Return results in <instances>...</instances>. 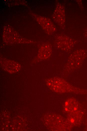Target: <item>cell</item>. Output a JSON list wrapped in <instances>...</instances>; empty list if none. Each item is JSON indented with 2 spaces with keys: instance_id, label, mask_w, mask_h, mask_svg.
I'll list each match as a JSON object with an SVG mask.
<instances>
[{
  "instance_id": "6da1fadb",
  "label": "cell",
  "mask_w": 87,
  "mask_h": 131,
  "mask_svg": "<svg viewBox=\"0 0 87 131\" xmlns=\"http://www.w3.org/2000/svg\"><path fill=\"white\" fill-rule=\"evenodd\" d=\"M46 83L51 90L58 93H77L78 88L70 84L64 79L57 77H53L46 79Z\"/></svg>"
},
{
  "instance_id": "7a4b0ae2",
  "label": "cell",
  "mask_w": 87,
  "mask_h": 131,
  "mask_svg": "<svg viewBox=\"0 0 87 131\" xmlns=\"http://www.w3.org/2000/svg\"><path fill=\"white\" fill-rule=\"evenodd\" d=\"M44 118L46 125L53 130H67L71 127L69 121L56 114L46 115Z\"/></svg>"
},
{
  "instance_id": "3957f363",
  "label": "cell",
  "mask_w": 87,
  "mask_h": 131,
  "mask_svg": "<svg viewBox=\"0 0 87 131\" xmlns=\"http://www.w3.org/2000/svg\"><path fill=\"white\" fill-rule=\"evenodd\" d=\"M3 39L5 43L9 44H31L34 42L22 37L19 34L9 25L4 27Z\"/></svg>"
},
{
  "instance_id": "277c9868",
  "label": "cell",
  "mask_w": 87,
  "mask_h": 131,
  "mask_svg": "<svg viewBox=\"0 0 87 131\" xmlns=\"http://www.w3.org/2000/svg\"><path fill=\"white\" fill-rule=\"evenodd\" d=\"M54 42L57 48L66 52H70L74 47L75 43L74 40L72 38L62 34L56 36Z\"/></svg>"
},
{
  "instance_id": "5b68a950",
  "label": "cell",
  "mask_w": 87,
  "mask_h": 131,
  "mask_svg": "<svg viewBox=\"0 0 87 131\" xmlns=\"http://www.w3.org/2000/svg\"><path fill=\"white\" fill-rule=\"evenodd\" d=\"M81 51L76 50L69 55L64 67V72L66 73H70L78 68L82 60Z\"/></svg>"
},
{
  "instance_id": "8992f818",
  "label": "cell",
  "mask_w": 87,
  "mask_h": 131,
  "mask_svg": "<svg viewBox=\"0 0 87 131\" xmlns=\"http://www.w3.org/2000/svg\"><path fill=\"white\" fill-rule=\"evenodd\" d=\"M32 15L47 34L52 35L56 32V27L50 19L32 13Z\"/></svg>"
},
{
  "instance_id": "52a82bcc",
  "label": "cell",
  "mask_w": 87,
  "mask_h": 131,
  "mask_svg": "<svg viewBox=\"0 0 87 131\" xmlns=\"http://www.w3.org/2000/svg\"><path fill=\"white\" fill-rule=\"evenodd\" d=\"M52 18L54 21L61 28H64L66 21L65 8L63 5L58 1L56 2Z\"/></svg>"
},
{
  "instance_id": "ba28073f",
  "label": "cell",
  "mask_w": 87,
  "mask_h": 131,
  "mask_svg": "<svg viewBox=\"0 0 87 131\" xmlns=\"http://www.w3.org/2000/svg\"><path fill=\"white\" fill-rule=\"evenodd\" d=\"M52 53V47L50 43H44L40 47L36 57L32 62H37L47 60L50 57Z\"/></svg>"
},
{
  "instance_id": "9c48e42d",
  "label": "cell",
  "mask_w": 87,
  "mask_h": 131,
  "mask_svg": "<svg viewBox=\"0 0 87 131\" xmlns=\"http://www.w3.org/2000/svg\"><path fill=\"white\" fill-rule=\"evenodd\" d=\"M0 66L5 71L10 74L19 71L21 69V65L14 61L4 58H0Z\"/></svg>"
}]
</instances>
